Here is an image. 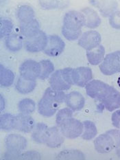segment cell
Listing matches in <instances>:
<instances>
[{
    "label": "cell",
    "instance_id": "cell-30",
    "mask_svg": "<svg viewBox=\"0 0 120 160\" xmlns=\"http://www.w3.org/2000/svg\"><path fill=\"white\" fill-rule=\"evenodd\" d=\"M19 110L22 113L29 115L34 112L36 108L35 102L30 98H25L21 100L19 105Z\"/></svg>",
    "mask_w": 120,
    "mask_h": 160
},
{
    "label": "cell",
    "instance_id": "cell-18",
    "mask_svg": "<svg viewBox=\"0 0 120 160\" xmlns=\"http://www.w3.org/2000/svg\"><path fill=\"white\" fill-rule=\"evenodd\" d=\"M91 3L97 7L101 15L104 17H110L118 8V3L115 1H91Z\"/></svg>",
    "mask_w": 120,
    "mask_h": 160
},
{
    "label": "cell",
    "instance_id": "cell-34",
    "mask_svg": "<svg viewBox=\"0 0 120 160\" xmlns=\"http://www.w3.org/2000/svg\"><path fill=\"white\" fill-rule=\"evenodd\" d=\"M65 1H40V3L43 8L46 9L60 8L66 6L68 3Z\"/></svg>",
    "mask_w": 120,
    "mask_h": 160
},
{
    "label": "cell",
    "instance_id": "cell-2",
    "mask_svg": "<svg viewBox=\"0 0 120 160\" xmlns=\"http://www.w3.org/2000/svg\"><path fill=\"white\" fill-rule=\"evenodd\" d=\"M84 26V17L81 12L75 10L65 14L62 33L69 41H75L81 37L82 28Z\"/></svg>",
    "mask_w": 120,
    "mask_h": 160
},
{
    "label": "cell",
    "instance_id": "cell-3",
    "mask_svg": "<svg viewBox=\"0 0 120 160\" xmlns=\"http://www.w3.org/2000/svg\"><path fill=\"white\" fill-rule=\"evenodd\" d=\"M120 145V131L112 129L95 139L94 147L99 153H108Z\"/></svg>",
    "mask_w": 120,
    "mask_h": 160
},
{
    "label": "cell",
    "instance_id": "cell-10",
    "mask_svg": "<svg viewBox=\"0 0 120 160\" xmlns=\"http://www.w3.org/2000/svg\"><path fill=\"white\" fill-rule=\"evenodd\" d=\"M101 43V36L97 31H87L82 34L78 41L79 46L87 51L91 50L99 46Z\"/></svg>",
    "mask_w": 120,
    "mask_h": 160
},
{
    "label": "cell",
    "instance_id": "cell-28",
    "mask_svg": "<svg viewBox=\"0 0 120 160\" xmlns=\"http://www.w3.org/2000/svg\"><path fill=\"white\" fill-rule=\"evenodd\" d=\"M15 116L10 113H4L0 117V127L1 129L6 131L15 129Z\"/></svg>",
    "mask_w": 120,
    "mask_h": 160
},
{
    "label": "cell",
    "instance_id": "cell-25",
    "mask_svg": "<svg viewBox=\"0 0 120 160\" xmlns=\"http://www.w3.org/2000/svg\"><path fill=\"white\" fill-rule=\"evenodd\" d=\"M48 129V127L46 124L38 123L35 125L34 129L32 130V138L34 141L37 143L44 144L45 138H46V132Z\"/></svg>",
    "mask_w": 120,
    "mask_h": 160
},
{
    "label": "cell",
    "instance_id": "cell-5",
    "mask_svg": "<svg viewBox=\"0 0 120 160\" xmlns=\"http://www.w3.org/2000/svg\"><path fill=\"white\" fill-rule=\"evenodd\" d=\"M113 87L106 84L104 82L98 80H94L86 85L87 94L91 98H95L102 102L107 96Z\"/></svg>",
    "mask_w": 120,
    "mask_h": 160
},
{
    "label": "cell",
    "instance_id": "cell-27",
    "mask_svg": "<svg viewBox=\"0 0 120 160\" xmlns=\"http://www.w3.org/2000/svg\"><path fill=\"white\" fill-rule=\"evenodd\" d=\"M6 46L11 52L19 51L22 47V40L17 34L9 35L6 39Z\"/></svg>",
    "mask_w": 120,
    "mask_h": 160
},
{
    "label": "cell",
    "instance_id": "cell-22",
    "mask_svg": "<svg viewBox=\"0 0 120 160\" xmlns=\"http://www.w3.org/2000/svg\"><path fill=\"white\" fill-rule=\"evenodd\" d=\"M36 85V81H30L20 77L17 82L16 89L19 93L26 94L32 92Z\"/></svg>",
    "mask_w": 120,
    "mask_h": 160
},
{
    "label": "cell",
    "instance_id": "cell-14",
    "mask_svg": "<svg viewBox=\"0 0 120 160\" xmlns=\"http://www.w3.org/2000/svg\"><path fill=\"white\" fill-rule=\"evenodd\" d=\"M63 135L56 127L48 128L45 138L44 144L50 148H58L63 143Z\"/></svg>",
    "mask_w": 120,
    "mask_h": 160
},
{
    "label": "cell",
    "instance_id": "cell-1",
    "mask_svg": "<svg viewBox=\"0 0 120 160\" xmlns=\"http://www.w3.org/2000/svg\"><path fill=\"white\" fill-rule=\"evenodd\" d=\"M66 95L62 91L47 88L38 105V110L41 116L51 117L56 112L58 107L65 100Z\"/></svg>",
    "mask_w": 120,
    "mask_h": 160
},
{
    "label": "cell",
    "instance_id": "cell-23",
    "mask_svg": "<svg viewBox=\"0 0 120 160\" xmlns=\"http://www.w3.org/2000/svg\"><path fill=\"white\" fill-rule=\"evenodd\" d=\"M17 17L21 23L29 22L34 19V11L32 7L23 5L20 6L17 10Z\"/></svg>",
    "mask_w": 120,
    "mask_h": 160
},
{
    "label": "cell",
    "instance_id": "cell-12",
    "mask_svg": "<svg viewBox=\"0 0 120 160\" xmlns=\"http://www.w3.org/2000/svg\"><path fill=\"white\" fill-rule=\"evenodd\" d=\"M65 43L60 37L50 35L48 37V43L44 52L50 57H58L63 52Z\"/></svg>",
    "mask_w": 120,
    "mask_h": 160
},
{
    "label": "cell",
    "instance_id": "cell-36",
    "mask_svg": "<svg viewBox=\"0 0 120 160\" xmlns=\"http://www.w3.org/2000/svg\"><path fill=\"white\" fill-rule=\"evenodd\" d=\"M109 23L115 29H120V11H115L110 16Z\"/></svg>",
    "mask_w": 120,
    "mask_h": 160
},
{
    "label": "cell",
    "instance_id": "cell-7",
    "mask_svg": "<svg viewBox=\"0 0 120 160\" xmlns=\"http://www.w3.org/2000/svg\"><path fill=\"white\" fill-rule=\"evenodd\" d=\"M102 74L111 76L120 72V51H116L106 56L104 61L99 65Z\"/></svg>",
    "mask_w": 120,
    "mask_h": 160
},
{
    "label": "cell",
    "instance_id": "cell-16",
    "mask_svg": "<svg viewBox=\"0 0 120 160\" xmlns=\"http://www.w3.org/2000/svg\"><path fill=\"white\" fill-rule=\"evenodd\" d=\"M65 101L67 107L74 111L81 110L84 107L85 103V100L83 96L80 93L75 91L66 95Z\"/></svg>",
    "mask_w": 120,
    "mask_h": 160
},
{
    "label": "cell",
    "instance_id": "cell-17",
    "mask_svg": "<svg viewBox=\"0 0 120 160\" xmlns=\"http://www.w3.org/2000/svg\"><path fill=\"white\" fill-rule=\"evenodd\" d=\"M102 103L109 111L119 109L120 107V93L113 87L109 94L102 100Z\"/></svg>",
    "mask_w": 120,
    "mask_h": 160
},
{
    "label": "cell",
    "instance_id": "cell-35",
    "mask_svg": "<svg viewBox=\"0 0 120 160\" xmlns=\"http://www.w3.org/2000/svg\"><path fill=\"white\" fill-rule=\"evenodd\" d=\"M41 155L36 151H27L19 154L17 159H40Z\"/></svg>",
    "mask_w": 120,
    "mask_h": 160
},
{
    "label": "cell",
    "instance_id": "cell-26",
    "mask_svg": "<svg viewBox=\"0 0 120 160\" xmlns=\"http://www.w3.org/2000/svg\"><path fill=\"white\" fill-rule=\"evenodd\" d=\"M84 130L82 133L81 138L84 140H91L94 139L98 133L97 128L95 124L90 120H85L83 122Z\"/></svg>",
    "mask_w": 120,
    "mask_h": 160
},
{
    "label": "cell",
    "instance_id": "cell-19",
    "mask_svg": "<svg viewBox=\"0 0 120 160\" xmlns=\"http://www.w3.org/2000/svg\"><path fill=\"white\" fill-rule=\"evenodd\" d=\"M81 12L84 17V26L89 28H95L101 23L98 13L94 10L90 8H85L81 10Z\"/></svg>",
    "mask_w": 120,
    "mask_h": 160
},
{
    "label": "cell",
    "instance_id": "cell-4",
    "mask_svg": "<svg viewBox=\"0 0 120 160\" xmlns=\"http://www.w3.org/2000/svg\"><path fill=\"white\" fill-rule=\"evenodd\" d=\"M71 68H65L55 72L51 75L50 84L51 88L58 91H65L71 88L73 84Z\"/></svg>",
    "mask_w": 120,
    "mask_h": 160
},
{
    "label": "cell",
    "instance_id": "cell-31",
    "mask_svg": "<svg viewBox=\"0 0 120 160\" xmlns=\"http://www.w3.org/2000/svg\"><path fill=\"white\" fill-rule=\"evenodd\" d=\"M39 62L41 66V73L39 78L41 80L47 79L54 71V66L50 60H42Z\"/></svg>",
    "mask_w": 120,
    "mask_h": 160
},
{
    "label": "cell",
    "instance_id": "cell-32",
    "mask_svg": "<svg viewBox=\"0 0 120 160\" xmlns=\"http://www.w3.org/2000/svg\"><path fill=\"white\" fill-rule=\"evenodd\" d=\"M13 29V24L8 19H1L0 20V37L3 38L10 35Z\"/></svg>",
    "mask_w": 120,
    "mask_h": 160
},
{
    "label": "cell",
    "instance_id": "cell-20",
    "mask_svg": "<svg viewBox=\"0 0 120 160\" xmlns=\"http://www.w3.org/2000/svg\"><path fill=\"white\" fill-rule=\"evenodd\" d=\"M20 30L22 34L26 38L35 36L41 30L39 23L35 19L29 22L21 23Z\"/></svg>",
    "mask_w": 120,
    "mask_h": 160
},
{
    "label": "cell",
    "instance_id": "cell-6",
    "mask_svg": "<svg viewBox=\"0 0 120 160\" xmlns=\"http://www.w3.org/2000/svg\"><path fill=\"white\" fill-rule=\"evenodd\" d=\"M59 127L63 136L70 139H75L80 136L84 130L83 123L73 118L65 120Z\"/></svg>",
    "mask_w": 120,
    "mask_h": 160
},
{
    "label": "cell",
    "instance_id": "cell-9",
    "mask_svg": "<svg viewBox=\"0 0 120 160\" xmlns=\"http://www.w3.org/2000/svg\"><path fill=\"white\" fill-rule=\"evenodd\" d=\"M19 72L21 77L30 81H36L41 75V66L40 62L33 60H27L20 66Z\"/></svg>",
    "mask_w": 120,
    "mask_h": 160
},
{
    "label": "cell",
    "instance_id": "cell-11",
    "mask_svg": "<svg viewBox=\"0 0 120 160\" xmlns=\"http://www.w3.org/2000/svg\"><path fill=\"white\" fill-rule=\"evenodd\" d=\"M72 80L74 84L83 88L90 82L93 78L91 69L87 67H80L72 70Z\"/></svg>",
    "mask_w": 120,
    "mask_h": 160
},
{
    "label": "cell",
    "instance_id": "cell-39",
    "mask_svg": "<svg viewBox=\"0 0 120 160\" xmlns=\"http://www.w3.org/2000/svg\"><path fill=\"white\" fill-rule=\"evenodd\" d=\"M116 153L118 157L120 158V145L116 148Z\"/></svg>",
    "mask_w": 120,
    "mask_h": 160
},
{
    "label": "cell",
    "instance_id": "cell-33",
    "mask_svg": "<svg viewBox=\"0 0 120 160\" xmlns=\"http://www.w3.org/2000/svg\"><path fill=\"white\" fill-rule=\"evenodd\" d=\"M72 115H73V111L70 108H64V109L58 111L56 118V122L58 127H59L65 120L72 118Z\"/></svg>",
    "mask_w": 120,
    "mask_h": 160
},
{
    "label": "cell",
    "instance_id": "cell-24",
    "mask_svg": "<svg viewBox=\"0 0 120 160\" xmlns=\"http://www.w3.org/2000/svg\"><path fill=\"white\" fill-rule=\"evenodd\" d=\"M15 80V74L10 69L0 65V84L2 87L7 88L12 85Z\"/></svg>",
    "mask_w": 120,
    "mask_h": 160
},
{
    "label": "cell",
    "instance_id": "cell-29",
    "mask_svg": "<svg viewBox=\"0 0 120 160\" xmlns=\"http://www.w3.org/2000/svg\"><path fill=\"white\" fill-rule=\"evenodd\" d=\"M56 159H84V155L78 150H65L56 156Z\"/></svg>",
    "mask_w": 120,
    "mask_h": 160
},
{
    "label": "cell",
    "instance_id": "cell-13",
    "mask_svg": "<svg viewBox=\"0 0 120 160\" xmlns=\"http://www.w3.org/2000/svg\"><path fill=\"white\" fill-rule=\"evenodd\" d=\"M6 147L7 151L22 152L27 147L26 139L20 135L10 134L6 138Z\"/></svg>",
    "mask_w": 120,
    "mask_h": 160
},
{
    "label": "cell",
    "instance_id": "cell-8",
    "mask_svg": "<svg viewBox=\"0 0 120 160\" xmlns=\"http://www.w3.org/2000/svg\"><path fill=\"white\" fill-rule=\"evenodd\" d=\"M48 43V37L43 31L35 36L26 38L25 41L26 50L30 52H38L46 49Z\"/></svg>",
    "mask_w": 120,
    "mask_h": 160
},
{
    "label": "cell",
    "instance_id": "cell-15",
    "mask_svg": "<svg viewBox=\"0 0 120 160\" xmlns=\"http://www.w3.org/2000/svg\"><path fill=\"white\" fill-rule=\"evenodd\" d=\"M34 127L35 122L28 115L21 113L15 116V129L23 133H30L34 129Z\"/></svg>",
    "mask_w": 120,
    "mask_h": 160
},
{
    "label": "cell",
    "instance_id": "cell-37",
    "mask_svg": "<svg viewBox=\"0 0 120 160\" xmlns=\"http://www.w3.org/2000/svg\"><path fill=\"white\" fill-rule=\"evenodd\" d=\"M112 123L113 125L117 128H119L120 124V110L115 111L112 115Z\"/></svg>",
    "mask_w": 120,
    "mask_h": 160
},
{
    "label": "cell",
    "instance_id": "cell-38",
    "mask_svg": "<svg viewBox=\"0 0 120 160\" xmlns=\"http://www.w3.org/2000/svg\"><path fill=\"white\" fill-rule=\"evenodd\" d=\"M5 107V100L3 99V96L1 95V111H3Z\"/></svg>",
    "mask_w": 120,
    "mask_h": 160
},
{
    "label": "cell",
    "instance_id": "cell-40",
    "mask_svg": "<svg viewBox=\"0 0 120 160\" xmlns=\"http://www.w3.org/2000/svg\"><path fill=\"white\" fill-rule=\"evenodd\" d=\"M119 128H120V124H119Z\"/></svg>",
    "mask_w": 120,
    "mask_h": 160
},
{
    "label": "cell",
    "instance_id": "cell-21",
    "mask_svg": "<svg viewBox=\"0 0 120 160\" xmlns=\"http://www.w3.org/2000/svg\"><path fill=\"white\" fill-rule=\"evenodd\" d=\"M105 54L104 46H99L87 52V57L89 62L93 65H97L102 62Z\"/></svg>",
    "mask_w": 120,
    "mask_h": 160
}]
</instances>
